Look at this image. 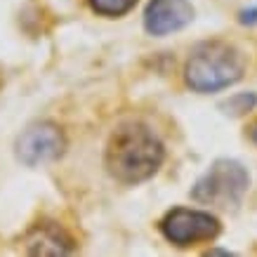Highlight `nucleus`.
Here are the masks:
<instances>
[{
  "mask_svg": "<svg viewBox=\"0 0 257 257\" xmlns=\"http://www.w3.org/2000/svg\"><path fill=\"white\" fill-rule=\"evenodd\" d=\"M219 229L222 224L215 215L205 210H191V208H172L161 219V234L179 248L215 241L219 236Z\"/></svg>",
  "mask_w": 257,
  "mask_h": 257,
  "instance_id": "nucleus-4",
  "label": "nucleus"
},
{
  "mask_svg": "<svg viewBox=\"0 0 257 257\" xmlns=\"http://www.w3.org/2000/svg\"><path fill=\"white\" fill-rule=\"evenodd\" d=\"M257 104V94H238V97H231V99L224 104V109H229L234 116H243L245 111H250ZM226 111V113H229Z\"/></svg>",
  "mask_w": 257,
  "mask_h": 257,
  "instance_id": "nucleus-9",
  "label": "nucleus"
},
{
  "mask_svg": "<svg viewBox=\"0 0 257 257\" xmlns=\"http://www.w3.org/2000/svg\"><path fill=\"white\" fill-rule=\"evenodd\" d=\"M194 19L189 0H149L144 10V29L151 36H168L184 29Z\"/></svg>",
  "mask_w": 257,
  "mask_h": 257,
  "instance_id": "nucleus-6",
  "label": "nucleus"
},
{
  "mask_svg": "<svg viewBox=\"0 0 257 257\" xmlns=\"http://www.w3.org/2000/svg\"><path fill=\"white\" fill-rule=\"evenodd\" d=\"M24 243H26V252L31 255H69L73 250V238L57 222L33 224Z\"/></svg>",
  "mask_w": 257,
  "mask_h": 257,
  "instance_id": "nucleus-7",
  "label": "nucleus"
},
{
  "mask_svg": "<svg viewBox=\"0 0 257 257\" xmlns=\"http://www.w3.org/2000/svg\"><path fill=\"white\" fill-rule=\"evenodd\" d=\"M250 189V175L234 158H217L191 189V198L203 205L236 208Z\"/></svg>",
  "mask_w": 257,
  "mask_h": 257,
  "instance_id": "nucleus-3",
  "label": "nucleus"
},
{
  "mask_svg": "<svg viewBox=\"0 0 257 257\" xmlns=\"http://www.w3.org/2000/svg\"><path fill=\"white\" fill-rule=\"evenodd\" d=\"M241 24L245 26H255L257 24V8H248L241 12Z\"/></svg>",
  "mask_w": 257,
  "mask_h": 257,
  "instance_id": "nucleus-10",
  "label": "nucleus"
},
{
  "mask_svg": "<svg viewBox=\"0 0 257 257\" xmlns=\"http://www.w3.org/2000/svg\"><path fill=\"white\" fill-rule=\"evenodd\" d=\"M165 161V147L158 135L144 123L120 125L111 135L104 165L113 179L123 184H140L154 177Z\"/></svg>",
  "mask_w": 257,
  "mask_h": 257,
  "instance_id": "nucleus-1",
  "label": "nucleus"
},
{
  "mask_svg": "<svg viewBox=\"0 0 257 257\" xmlns=\"http://www.w3.org/2000/svg\"><path fill=\"white\" fill-rule=\"evenodd\" d=\"M17 158L29 168L52 163L64 154L66 137L55 123H33L17 137Z\"/></svg>",
  "mask_w": 257,
  "mask_h": 257,
  "instance_id": "nucleus-5",
  "label": "nucleus"
},
{
  "mask_svg": "<svg viewBox=\"0 0 257 257\" xmlns=\"http://www.w3.org/2000/svg\"><path fill=\"white\" fill-rule=\"evenodd\" d=\"M250 137H252V142L257 144V120H255V125H252V130H250Z\"/></svg>",
  "mask_w": 257,
  "mask_h": 257,
  "instance_id": "nucleus-11",
  "label": "nucleus"
},
{
  "mask_svg": "<svg viewBox=\"0 0 257 257\" xmlns=\"http://www.w3.org/2000/svg\"><path fill=\"white\" fill-rule=\"evenodd\" d=\"M245 73V57L226 40L201 43L184 64V80L194 92L208 94L236 85Z\"/></svg>",
  "mask_w": 257,
  "mask_h": 257,
  "instance_id": "nucleus-2",
  "label": "nucleus"
},
{
  "mask_svg": "<svg viewBox=\"0 0 257 257\" xmlns=\"http://www.w3.org/2000/svg\"><path fill=\"white\" fill-rule=\"evenodd\" d=\"M137 5V0H90V8L101 17H123Z\"/></svg>",
  "mask_w": 257,
  "mask_h": 257,
  "instance_id": "nucleus-8",
  "label": "nucleus"
}]
</instances>
